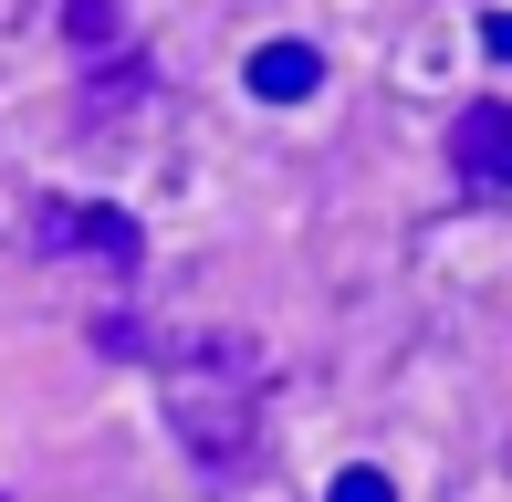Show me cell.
I'll return each mask as SVG.
<instances>
[{
	"instance_id": "cell-3",
	"label": "cell",
	"mask_w": 512,
	"mask_h": 502,
	"mask_svg": "<svg viewBox=\"0 0 512 502\" xmlns=\"http://www.w3.org/2000/svg\"><path fill=\"white\" fill-rule=\"evenodd\" d=\"M450 168H460V189L512 199V105L502 95H481V105L450 116Z\"/></svg>"
},
{
	"instance_id": "cell-5",
	"label": "cell",
	"mask_w": 512,
	"mask_h": 502,
	"mask_svg": "<svg viewBox=\"0 0 512 502\" xmlns=\"http://www.w3.org/2000/svg\"><path fill=\"white\" fill-rule=\"evenodd\" d=\"M115 32H126V11H115V0H63V42H84V53H105Z\"/></svg>"
},
{
	"instance_id": "cell-6",
	"label": "cell",
	"mask_w": 512,
	"mask_h": 502,
	"mask_svg": "<svg viewBox=\"0 0 512 502\" xmlns=\"http://www.w3.org/2000/svg\"><path fill=\"white\" fill-rule=\"evenodd\" d=\"M324 502H398V492H387V471L356 461V471H335V492H324Z\"/></svg>"
},
{
	"instance_id": "cell-7",
	"label": "cell",
	"mask_w": 512,
	"mask_h": 502,
	"mask_svg": "<svg viewBox=\"0 0 512 502\" xmlns=\"http://www.w3.org/2000/svg\"><path fill=\"white\" fill-rule=\"evenodd\" d=\"M481 53H492V63H512V11H492V21H481Z\"/></svg>"
},
{
	"instance_id": "cell-4",
	"label": "cell",
	"mask_w": 512,
	"mask_h": 502,
	"mask_svg": "<svg viewBox=\"0 0 512 502\" xmlns=\"http://www.w3.org/2000/svg\"><path fill=\"white\" fill-rule=\"evenodd\" d=\"M314 84H324L314 42H262V53H251V95H262V105H304Z\"/></svg>"
},
{
	"instance_id": "cell-2",
	"label": "cell",
	"mask_w": 512,
	"mask_h": 502,
	"mask_svg": "<svg viewBox=\"0 0 512 502\" xmlns=\"http://www.w3.org/2000/svg\"><path fill=\"white\" fill-rule=\"evenodd\" d=\"M32 241L53 251V262H115V272H136V251H147V231H136L126 210H105V199H42Z\"/></svg>"
},
{
	"instance_id": "cell-1",
	"label": "cell",
	"mask_w": 512,
	"mask_h": 502,
	"mask_svg": "<svg viewBox=\"0 0 512 502\" xmlns=\"http://www.w3.org/2000/svg\"><path fill=\"white\" fill-rule=\"evenodd\" d=\"M157 387H168V419H178L199 471H241L262 450V346L251 335H230V325L220 335H178Z\"/></svg>"
}]
</instances>
